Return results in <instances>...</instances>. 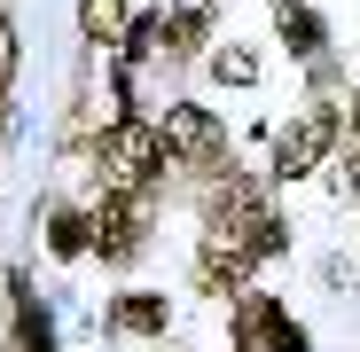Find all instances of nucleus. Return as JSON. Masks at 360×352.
<instances>
[{"mask_svg":"<svg viewBox=\"0 0 360 352\" xmlns=\"http://www.w3.org/2000/svg\"><path fill=\"white\" fill-rule=\"evenodd\" d=\"M157 157H165L157 126H141V117H117V126L102 133V181H117V188H141L149 172H157Z\"/></svg>","mask_w":360,"mask_h":352,"instance_id":"1","label":"nucleus"},{"mask_svg":"<svg viewBox=\"0 0 360 352\" xmlns=\"http://www.w3.org/2000/svg\"><path fill=\"white\" fill-rule=\"evenodd\" d=\"M329 141H337V117H329V110H306V117L274 141V172H282V181H306V172L329 157Z\"/></svg>","mask_w":360,"mask_h":352,"instance_id":"2","label":"nucleus"},{"mask_svg":"<svg viewBox=\"0 0 360 352\" xmlns=\"http://www.w3.org/2000/svg\"><path fill=\"white\" fill-rule=\"evenodd\" d=\"M94 251H102V259H134V251H141V204H134V196H110V204L94 211Z\"/></svg>","mask_w":360,"mask_h":352,"instance_id":"3","label":"nucleus"},{"mask_svg":"<svg viewBox=\"0 0 360 352\" xmlns=\"http://www.w3.org/2000/svg\"><path fill=\"white\" fill-rule=\"evenodd\" d=\"M235 344H243V352H259V344H297V329L274 313V298H243V313H235Z\"/></svg>","mask_w":360,"mask_h":352,"instance_id":"4","label":"nucleus"},{"mask_svg":"<svg viewBox=\"0 0 360 352\" xmlns=\"http://www.w3.org/2000/svg\"><path fill=\"white\" fill-rule=\"evenodd\" d=\"M157 141H165L172 157H212V149H219V133H212V117H204V110H188V102H180V110H165V126H157Z\"/></svg>","mask_w":360,"mask_h":352,"instance_id":"5","label":"nucleus"},{"mask_svg":"<svg viewBox=\"0 0 360 352\" xmlns=\"http://www.w3.org/2000/svg\"><path fill=\"white\" fill-rule=\"evenodd\" d=\"M243 274H251V251L235 243V235H212L204 243V282L212 289H243Z\"/></svg>","mask_w":360,"mask_h":352,"instance_id":"6","label":"nucleus"},{"mask_svg":"<svg viewBox=\"0 0 360 352\" xmlns=\"http://www.w3.org/2000/svg\"><path fill=\"white\" fill-rule=\"evenodd\" d=\"M117 329H126V337H157L165 329V306L157 298H117Z\"/></svg>","mask_w":360,"mask_h":352,"instance_id":"7","label":"nucleus"},{"mask_svg":"<svg viewBox=\"0 0 360 352\" xmlns=\"http://www.w3.org/2000/svg\"><path fill=\"white\" fill-rule=\"evenodd\" d=\"M79 24L94 39H117V32H126V0H79Z\"/></svg>","mask_w":360,"mask_h":352,"instance_id":"8","label":"nucleus"},{"mask_svg":"<svg viewBox=\"0 0 360 352\" xmlns=\"http://www.w3.org/2000/svg\"><path fill=\"white\" fill-rule=\"evenodd\" d=\"M212 71H219L227 86H251V79H259V63H251L243 47H219V55H212Z\"/></svg>","mask_w":360,"mask_h":352,"instance_id":"9","label":"nucleus"},{"mask_svg":"<svg viewBox=\"0 0 360 352\" xmlns=\"http://www.w3.org/2000/svg\"><path fill=\"white\" fill-rule=\"evenodd\" d=\"M86 235H94L86 219H55V251H63V259H79V251H86Z\"/></svg>","mask_w":360,"mask_h":352,"instance_id":"10","label":"nucleus"},{"mask_svg":"<svg viewBox=\"0 0 360 352\" xmlns=\"http://www.w3.org/2000/svg\"><path fill=\"white\" fill-rule=\"evenodd\" d=\"M172 47H204V8H180L172 16Z\"/></svg>","mask_w":360,"mask_h":352,"instance_id":"11","label":"nucleus"},{"mask_svg":"<svg viewBox=\"0 0 360 352\" xmlns=\"http://www.w3.org/2000/svg\"><path fill=\"white\" fill-rule=\"evenodd\" d=\"M282 39H297V47H314V39H321V24H314L306 8H282Z\"/></svg>","mask_w":360,"mask_h":352,"instance_id":"12","label":"nucleus"},{"mask_svg":"<svg viewBox=\"0 0 360 352\" xmlns=\"http://www.w3.org/2000/svg\"><path fill=\"white\" fill-rule=\"evenodd\" d=\"M8 63H16V39H8V24H0V86H8Z\"/></svg>","mask_w":360,"mask_h":352,"instance_id":"13","label":"nucleus"},{"mask_svg":"<svg viewBox=\"0 0 360 352\" xmlns=\"http://www.w3.org/2000/svg\"><path fill=\"white\" fill-rule=\"evenodd\" d=\"M352 126H360V94H352Z\"/></svg>","mask_w":360,"mask_h":352,"instance_id":"14","label":"nucleus"},{"mask_svg":"<svg viewBox=\"0 0 360 352\" xmlns=\"http://www.w3.org/2000/svg\"><path fill=\"white\" fill-rule=\"evenodd\" d=\"M352 188H360V164H352Z\"/></svg>","mask_w":360,"mask_h":352,"instance_id":"15","label":"nucleus"}]
</instances>
